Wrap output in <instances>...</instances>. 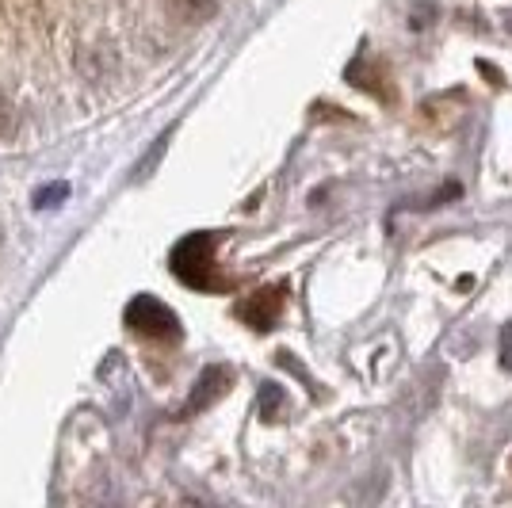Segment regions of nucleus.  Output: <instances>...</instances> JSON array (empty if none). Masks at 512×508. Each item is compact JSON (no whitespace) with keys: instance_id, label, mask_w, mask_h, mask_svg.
Instances as JSON below:
<instances>
[{"instance_id":"obj_1","label":"nucleus","mask_w":512,"mask_h":508,"mask_svg":"<svg viewBox=\"0 0 512 508\" xmlns=\"http://www.w3.org/2000/svg\"><path fill=\"white\" fill-rule=\"evenodd\" d=\"M214 233H188L176 249H172L169 264H172V276L180 283H188L195 291H222L226 279L214 276Z\"/></svg>"},{"instance_id":"obj_2","label":"nucleus","mask_w":512,"mask_h":508,"mask_svg":"<svg viewBox=\"0 0 512 508\" xmlns=\"http://www.w3.org/2000/svg\"><path fill=\"white\" fill-rule=\"evenodd\" d=\"M127 325L134 333L153 337V340L180 337V318L172 314L161 298H153V295H134V302L127 306Z\"/></svg>"},{"instance_id":"obj_3","label":"nucleus","mask_w":512,"mask_h":508,"mask_svg":"<svg viewBox=\"0 0 512 508\" xmlns=\"http://www.w3.org/2000/svg\"><path fill=\"white\" fill-rule=\"evenodd\" d=\"M283 310H287V283L260 287V291H253L249 298L237 302V318L245 321V325H253V329H260V333L276 329V321L283 318Z\"/></svg>"},{"instance_id":"obj_4","label":"nucleus","mask_w":512,"mask_h":508,"mask_svg":"<svg viewBox=\"0 0 512 508\" xmlns=\"http://www.w3.org/2000/svg\"><path fill=\"white\" fill-rule=\"evenodd\" d=\"M230 382H234V371H230V367H222V363H211V367L199 375L192 398H188V405H184V413H180V417H192V413L211 409V405L230 390Z\"/></svg>"},{"instance_id":"obj_5","label":"nucleus","mask_w":512,"mask_h":508,"mask_svg":"<svg viewBox=\"0 0 512 508\" xmlns=\"http://www.w3.org/2000/svg\"><path fill=\"white\" fill-rule=\"evenodd\" d=\"M283 405H287V398H283V390H279L276 382H260V390H256V409H260V417H264V421H276L279 413H283Z\"/></svg>"},{"instance_id":"obj_6","label":"nucleus","mask_w":512,"mask_h":508,"mask_svg":"<svg viewBox=\"0 0 512 508\" xmlns=\"http://www.w3.org/2000/svg\"><path fill=\"white\" fill-rule=\"evenodd\" d=\"M65 195H69V184H46V188L35 191V207L43 211V207H58Z\"/></svg>"},{"instance_id":"obj_7","label":"nucleus","mask_w":512,"mask_h":508,"mask_svg":"<svg viewBox=\"0 0 512 508\" xmlns=\"http://www.w3.org/2000/svg\"><path fill=\"white\" fill-rule=\"evenodd\" d=\"M497 360L505 371H512V321L509 325H501V340H497Z\"/></svg>"},{"instance_id":"obj_8","label":"nucleus","mask_w":512,"mask_h":508,"mask_svg":"<svg viewBox=\"0 0 512 508\" xmlns=\"http://www.w3.org/2000/svg\"><path fill=\"white\" fill-rule=\"evenodd\" d=\"M176 4H180V12H184V16L203 20L207 12H214V4H218V0H176Z\"/></svg>"},{"instance_id":"obj_9","label":"nucleus","mask_w":512,"mask_h":508,"mask_svg":"<svg viewBox=\"0 0 512 508\" xmlns=\"http://www.w3.org/2000/svg\"><path fill=\"white\" fill-rule=\"evenodd\" d=\"M12 130H16V107L0 100V142H4V138H8Z\"/></svg>"},{"instance_id":"obj_10","label":"nucleus","mask_w":512,"mask_h":508,"mask_svg":"<svg viewBox=\"0 0 512 508\" xmlns=\"http://www.w3.org/2000/svg\"><path fill=\"white\" fill-rule=\"evenodd\" d=\"M505 27H509V31H512V16H505Z\"/></svg>"}]
</instances>
